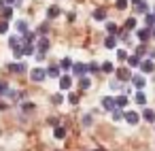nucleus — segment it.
<instances>
[{
    "label": "nucleus",
    "mask_w": 155,
    "mask_h": 151,
    "mask_svg": "<svg viewBox=\"0 0 155 151\" xmlns=\"http://www.w3.org/2000/svg\"><path fill=\"white\" fill-rule=\"evenodd\" d=\"M9 47L13 49V55H15V58H21V55H24V39L11 36V39H9Z\"/></svg>",
    "instance_id": "nucleus-1"
},
{
    "label": "nucleus",
    "mask_w": 155,
    "mask_h": 151,
    "mask_svg": "<svg viewBox=\"0 0 155 151\" xmlns=\"http://www.w3.org/2000/svg\"><path fill=\"white\" fill-rule=\"evenodd\" d=\"M30 77H32V81L41 83V81L47 79V70H45V68H32V70H30Z\"/></svg>",
    "instance_id": "nucleus-2"
},
{
    "label": "nucleus",
    "mask_w": 155,
    "mask_h": 151,
    "mask_svg": "<svg viewBox=\"0 0 155 151\" xmlns=\"http://www.w3.org/2000/svg\"><path fill=\"white\" fill-rule=\"evenodd\" d=\"M87 72H89L87 64H81V62H79V64H72V75H74V77H79V79H81V77H85Z\"/></svg>",
    "instance_id": "nucleus-3"
},
{
    "label": "nucleus",
    "mask_w": 155,
    "mask_h": 151,
    "mask_svg": "<svg viewBox=\"0 0 155 151\" xmlns=\"http://www.w3.org/2000/svg\"><path fill=\"white\" fill-rule=\"evenodd\" d=\"M136 36H138V41H140V43H147L153 34H151V28H142V30H138V32H136Z\"/></svg>",
    "instance_id": "nucleus-4"
},
{
    "label": "nucleus",
    "mask_w": 155,
    "mask_h": 151,
    "mask_svg": "<svg viewBox=\"0 0 155 151\" xmlns=\"http://www.w3.org/2000/svg\"><path fill=\"white\" fill-rule=\"evenodd\" d=\"M132 77H134V75H132L127 68H117V79H119V81H132Z\"/></svg>",
    "instance_id": "nucleus-5"
},
{
    "label": "nucleus",
    "mask_w": 155,
    "mask_h": 151,
    "mask_svg": "<svg viewBox=\"0 0 155 151\" xmlns=\"http://www.w3.org/2000/svg\"><path fill=\"white\" fill-rule=\"evenodd\" d=\"M125 121L132 123V126H136V123L140 121V115H138L136 111H125Z\"/></svg>",
    "instance_id": "nucleus-6"
},
{
    "label": "nucleus",
    "mask_w": 155,
    "mask_h": 151,
    "mask_svg": "<svg viewBox=\"0 0 155 151\" xmlns=\"http://www.w3.org/2000/svg\"><path fill=\"white\" fill-rule=\"evenodd\" d=\"M140 70H142V72H153V70H155L153 60H142V62H140Z\"/></svg>",
    "instance_id": "nucleus-7"
},
{
    "label": "nucleus",
    "mask_w": 155,
    "mask_h": 151,
    "mask_svg": "<svg viewBox=\"0 0 155 151\" xmlns=\"http://www.w3.org/2000/svg\"><path fill=\"white\" fill-rule=\"evenodd\" d=\"M102 106H104L106 111H115V109H117V104H115V98H110V96L102 98Z\"/></svg>",
    "instance_id": "nucleus-8"
},
{
    "label": "nucleus",
    "mask_w": 155,
    "mask_h": 151,
    "mask_svg": "<svg viewBox=\"0 0 155 151\" xmlns=\"http://www.w3.org/2000/svg\"><path fill=\"white\" fill-rule=\"evenodd\" d=\"M104 47H106V49H115V47H117V36H115V34H108V36L104 39Z\"/></svg>",
    "instance_id": "nucleus-9"
},
{
    "label": "nucleus",
    "mask_w": 155,
    "mask_h": 151,
    "mask_svg": "<svg viewBox=\"0 0 155 151\" xmlns=\"http://www.w3.org/2000/svg\"><path fill=\"white\" fill-rule=\"evenodd\" d=\"M36 49H38L36 53H47V49H49V39H45V36H43V39L38 41V45H36Z\"/></svg>",
    "instance_id": "nucleus-10"
},
{
    "label": "nucleus",
    "mask_w": 155,
    "mask_h": 151,
    "mask_svg": "<svg viewBox=\"0 0 155 151\" xmlns=\"http://www.w3.org/2000/svg\"><path fill=\"white\" fill-rule=\"evenodd\" d=\"M132 83H134V87H136V89H142L147 81H144V77H142V75H134V77H132Z\"/></svg>",
    "instance_id": "nucleus-11"
},
{
    "label": "nucleus",
    "mask_w": 155,
    "mask_h": 151,
    "mask_svg": "<svg viewBox=\"0 0 155 151\" xmlns=\"http://www.w3.org/2000/svg\"><path fill=\"white\" fill-rule=\"evenodd\" d=\"M70 85H72V79H70L68 75H62V77H60V87H62V92H64V89H70Z\"/></svg>",
    "instance_id": "nucleus-12"
},
{
    "label": "nucleus",
    "mask_w": 155,
    "mask_h": 151,
    "mask_svg": "<svg viewBox=\"0 0 155 151\" xmlns=\"http://www.w3.org/2000/svg\"><path fill=\"white\" fill-rule=\"evenodd\" d=\"M32 53H36V47H34V43H30V41H24V55H32Z\"/></svg>",
    "instance_id": "nucleus-13"
},
{
    "label": "nucleus",
    "mask_w": 155,
    "mask_h": 151,
    "mask_svg": "<svg viewBox=\"0 0 155 151\" xmlns=\"http://www.w3.org/2000/svg\"><path fill=\"white\" fill-rule=\"evenodd\" d=\"M53 136H55L58 140H62V138L66 136V128H64V126H55V130H53Z\"/></svg>",
    "instance_id": "nucleus-14"
},
{
    "label": "nucleus",
    "mask_w": 155,
    "mask_h": 151,
    "mask_svg": "<svg viewBox=\"0 0 155 151\" xmlns=\"http://www.w3.org/2000/svg\"><path fill=\"white\" fill-rule=\"evenodd\" d=\"M142 119L153 123V121H155V111H151V109H144V111H142Z\"/></svg>",
    "instance_id": "nucleus-15"
},
{
    "label": "nucleus",
    "mask_w": 155,
    "mask_h": 151,
    "mask_svg": "<svg viewBox=\"0 0 155 151\" xmlns=\"http://www.w3.org/2000/svg\"><path fill=\"white\" fill-rule=\"evenodd\" d=\"M94 19H96V22H104V19H106V11H104V9H96V11H94Z\"/></svg>",
    "instance_id": "nucleus-16"
},
{
    "label": "nucleus",
    "mask_w": 155,
    "mask_h": 151,
    "mask_svg": "<svg viewBox=\"0 0 155 151\" xmlns=\"http://www.w3.org/2000/svg\"><path fill=\"white\" fill-rule=\"evenodd\" d=\"M47 77H51V79H60V66H51V68H47Z\"/></svg>",
    "instance_id": "nucleus-17"
},
{
    "label": "nucleus",
    "mask_w": 155,
    "mask_h": 151,
    "mask_svg": "<svg viewBox=\"0 0 155 151\" xmlns=\"http://www.w3.org/2000/svg\"><path fill=\"white\" fill-rule=\"evenodd\" d=\"M127 64H130L132 68L140 66V55H136V53H134V55H130V58H127Z\"/></svg>",
    "instance_id": "nucleus-18"
},
{
    "label": "nucleus",
    "mask_w": 155,
    "mask_h": 151,
    "mask_svg": "<svg viewBox=\"0 0 155 151\" xmlns=\"http://www.w3.org/2000/svg\"><path fill=\"white\" fill-rule=\"evenodd\" d=\"M134 100H136V104H147V96L142 94V89H138V92H136Z\"/></svg>",
    "instance_id": "nucleus-19"
},
{
    "label": "nucleus",
    "mask_w": 155,
    "mask_h": 151,
    "mask_svg": "<svg viewBox=\"0 0 155 151\" xmlns=\"http://www.w3.org/2000/svg\"><path fill=\"white\" fill-rule=\"evenodd\" d=\"M106 32H108V34H115V36H117V34H119V28H117V24L108 22V24H106Z\"/></svg>",
    "instance_id": "nucleus-20"
},
{
    "label": "nucleus",
    "mask_w": 155,
    "mask_h": 151,
    "mask_svg": "<svg viewBox=\"0 0 155 151\" xmlns=\"http://www.w3.org/2000/svg\"><path fill=\"white\" fill-rule=\"evenodd\" d=\"M60 68H62V70H70V68H72V60H70V58H64V60L60 62Z\"/></svg>",
    "instance_id": "nucleus-21"
},
{
    "label": "nucleus",
    "mask_w": 155,
    "mask_h": 151,
    "mask_svg": "<svg viewBox=\"0 0 155 151\" xmlns=\"http://www.w3.org/2000/svg\"><path fill=\"white\" fill-rule=\"evenodd\" d=\"M115 104H117L119 109L127 106V96H117V98H115Z\"/></svg>",
    "instance_id": "nucleus-22"
},
{
    "label": "nucleus",
    "mask_w": 155,
    "mask_h": 151,
    "mask_svg": "<svg viewBox=\"0 0 155 151\" xmlns=\"http://www.w3.org/2000/svg\"><path fill=\"white\" fill-rule=\"evenodd\" d=\"M110 113H113V119H115V121H119V119H125V113H123L119 106H117L115 111H110Z\"/></svg>",
    "instance_id": "nucleus-23"
},
{
    "label": "nucleus",
    "mask_w": 155,
    "mask_h": 151,
    "mask_svg": "<svg viewBox=\"0 0 155 151\" xmlns=\"http://www.w3.org/2000/svg\"><path fill=\"white\" fill-rule=\"evenodd\" d=\"M144 22H147V28H155V13H147Z\"/></svg>",
    "instance_id": "nucleus-24"
},
{
    "label": "nucleus",
    "mask_w": 155,
    "mask_h": 151,
    "mask_svg": "<svg viewBox=\"0 0 155 151\" xmlns=\"http://www.w3.org/2000/svg\"><path fill=\"white\" fill-rule=\"evenodd\" d=\"M0 13H2V17H5V19H11V17H13V7H5Z\"/></svg>",
    "instance_id": "nucleus-25"
},
{
    "label": "nucleus",
    "mask_w": 155,
    "mask_h": 151,
    "mask_svg": "<svg viewBox=\"0 0 155 151\" xmlns=\"http://www.w3.org/2000/svg\"><path fill=\"white\" fill-rule=\"evenodd\" d=\"M58 15H60V7H51V9L47 11V17H49V19H53V17H58Z\"/></svg>",
    "instance_id": "nucleus-26"
},
{
    "label": "nucleus",
    "mask_w": 155,
    "mask_h": 151,
    "mask_svg": "<svg viewBox=\"0 0 155 151\" xmlns=\"http://www.w3.org/2000/svg\"><path fill=\"white\" fill-rule=\"evenodd\" d=\"M89 85H91V81H89L87 77H81V79H79V87H81V89H87Z\"/></svg>",
    "instance_id": "nucleus-27"
},
{
    "label": "nucleus",
    "mask_w": 155,
    "mask_h": 151,
    "mask_svg": "<svg viewBox=\"0 0 155 151\" xmlns=\"http://www.w3.org/2000/svg\"><path fill=\"white\" fill-rule=\"evenodd\" d=\"M127 58H130V55H127V51H123V49H119V51H117V60H119V62H127Z\"/></svg>",
    "instance_id": "nucleus-28"
},
{
    "label": "nucleus",
    "mask_w": 155,
    "mask_h": 151,
    "mask_svg": "<svg viewBox=\"0 0 155 151\" xmlns=\"http://www.w3.org/2000/svg\"><path fill=\"white\" fill-rule=\"evenodd\" d=\"M9 68H11L13 72H24V70H26V66H24V64H19V62H17V64H11Z\"/></svg>",
    "instance_id": "nucleus-29"
},
{
    "label": "nucleus",
    "mask_w": 155,
    "mask_h": 151,
    "mask_svg": "<svg viewBox=\"0 0 155 151\" xmlns=\"http://www.w3.org/2000/svg\"><path fill=\"white\" fill-rule=\"evenodd\" d=\"M87 68H89V72H91V75H96L98 70H102V66H98L96 62H89V64H87Z\"/></svg>",
    "instance_id": "nucleus-30"
},
{
    "label": "nucleus",
    "mask_w": 155,
    "mask_h": 151,
    "mask_svg": "<svg viewBox=\"0 0 155 151\" xmlns=\"http://www.w3.org/2000/svg\"><path fill=\"white\" fill-rule=\"evenodd\" d=\"M17 30H19L21 34H26V32H28V24H26L24 19H21V22H17Z\"/></svg>",
    "instance_id": "nucleus-31"
},
{
    "label": "nucleus",
    "mask_w": 155,
    "mask_h": 151,
    "mask_svg": "<svg viewBox=\"0 0 155 151\" xmlns=\"http://www.w3.org/2000/svg\"><path fill=\"white\" fill-rule=\"evenodd\" d=\"M113 70H115L113 62H104V64H102V72H113Z\"/></svg>",
    "instance_id": "nucleus-32"
},
{
    "label": "nucleus",
    "mask_w": 155,
    "mask_h": 151,
    "mask_svg": "<svg viewBox=\"0 0 155 151\" xmlns=\"http://www.w3.org/2000/svg\"><path fill=\"white\" fill-rule=\"evenodd\" d=\"M7 32H9V22L2 19V22H0V34H7Z\"/></svg>",
    "instance_id": "nucleus-33"
},
{
    "label": "nucleus",
    "mask_w": 155,
    "mask_h": 151,
    "mask_svg": "<svg viewBox=\"0 0 155 151\" xmlns=\"http://www.w3.org/2000/svg\"><path fill=\"white\" fill-rule=\"evenodd\" d=\"M134 28H136V19H134V17H130V19L125 22V30H134Z\"/></svg>",
    "instance_id": "nucleus-34"
},
{
    "label": "nucleus",
    "mask_w": 155,
    "mask_h": 151,
    "mask_svg": "<svg viewBox=\"0 0 155 151\" xmlns=\"http://www.w3.org/2000/svg\"><path fill=\"white\" fill-rule=\"evenodd\" d=\"M68 102L70 104H79V94H68Z\"/></svg>",
    "instance_id": "nucleus-35"
},
{
    "label": "nucleus",
    "mask_w": 155,
    "mask_h": 151,
    "mask_svg": "<svg viewBox=\"0 0 155 151\" xmlns=\"http://www.w3.org/2000/svg\"><path fill=\"white\" fill-rule=\"evenodd\" d=\"M51 100H53V104H62L64 102V96L62 94H55V96H51Z\"/></svg>",
    "instance_id": "nucleus-36"
},
{
    "label": "nucleus",
    "mask_w": 155,
    "mask_h": 151,
    "mask_svg": "<svg viewBox=\"0 0 155 151\" xmlns=\"http://www.w3.org/2000/svg\"><path fill=\"white\" fill-rule=\"evenodd\" d=\"M115 5H117V9H119V11H123V9H127V0H117Z\"/></svg>",
    "instance_id": "nucleus-37"
},
{
    "label": "nucleus",
    "mask_w": 155,
    "mask_h": 151,
    "mask_svg": "<svg viewBox=\"0 0 155 151\" xmlns=\"http://www.w3.org/2000/svg\"><path fill=\"white\" fill-rule=\"evenodd\" d=\"M136 11H138V13H147L149 9H147V5H144V2H140V5H136Z\"/></svg>",
    "instance_id": "nucleus-38"
},
{
    "label": "nucleus",
    "mask_w": 155,
    "mask_h": 151,
    "mask_svg": "<svg viewBox=\"0 0 155 151\" xmlns=\"http://www.w3.org/2000/svg\"><path fill=\"white\" fill-rule=\"evenodd\" d=\"M21 109H24L26 113H28V111H34V104H32V102H24V104H21Z\"/></svg>",
    "instance_id": "nucleus-39"
},
{
    "label": "nucleus",
    "mask_w": 155,
    "mask_h": 151,
    "mask_svg": "<svg viewBox=\"0 0 155 151\" xmlns=\"http://www.w3.org/2000/svg\"><path fill=\"white\" fill-rule=\"evenodd\" d=\"M7 89H9V85H7L5 81H0V96H2V94H7Z\"/></svg>",
    "instance_id": "nucleus-40"
},
{
    "label": "nucleus",
    "mask_w": 155,
    "mask_h": 151,
    "mask_svg": "<svg viewBox=\"0 0 155 151\" xmlns=\"http://www.w3.org/2000/svg\"><path fill=\"white\" fill-rule=\"evenodd\" d=\"M144 53H147V47H144V45H140V47L136 49V55H144Z\"/></svg>",
    "instance_id": "nucleus-41"
},
{
    "label": "nucleus",
    "mask_w": 155,
    "mask_h": 151,
    "mask_svg": "<svg viewBox=\"0 0 155 151\" xmlns=\"http://www.w3.org/2000/svg\"><path fill=\"white\" fill-rule=\"evenodd\" d=\"M47 30H49V28H47V24H43V26H41V28H38V34H45V32H47Z\"/></svg>",
    "instance_id": "nucleus-42"
},
{
    "label": "nucleus",
    "mask_w": 155,
    "mask_h": 151,
    "mask_svg": "<svg viewBox=\"0 0 155 151\" xmlns=\"http://www.w3.org/2000/svg\"><path fill=\"white\" fill-rule=\"evenodd\" d=\"M83 126H91V117H89V115H85V119H83Z\"/></svg>",
    "instance_id": "nucleus-43"
},
{
    "label": "nucleus",
    "mask_w": 155,
    "mask_h": 151,
    "mask_svg": "<svg viewBox=\"0 0 155 151\" xmlns=\"http://www.w3.org/2000/svg\"><path fill=\"white\" fill-rule=\"evenodd\" d=\"M5 2H7V5H15V2H17V0H5Z\"/></svg>",
    "instance_id": "nucleus-44"
},
{
    "label": "nucleus",
    "mask_w": 155,
    "mask_h": 151,
    "mask_svg": "<svg viewBox=\"0 0 155 151\" xmlns=\"http://www.w3.org/2000/svg\"><path fill=\"white\" fill-rule=\"evenodd\" d=\"M5 9V0H0V11H2Z\"/></svg>",
    "instance_id": "nucleus-45"
},
{
    "label": "nucleus",
    "mask_w": 155,
    "mask_h": 151,
    "mask_svg": "<svg viewBox=\"0 0 155 151\" xmlns=\"http://www.w3.org/2000/svg\"><path fill=\"white\" fill-rule=\"evenodd\" d=\"M142 2V0H132V5H140Z\"/></svg>",
    "instance_id": "nucleus-46"
},
{
    "label": "nucleus",
    "mask_w": 155,
    "mask_h": 151,
    "mask_svg": "<svg viewBox=\"0 0 155 151\" xmlns=\"http://www.w3.org/2000/svg\"><path fill=\"white\" fill-rule=\"evenodd\" d=\"M151 60H155V49H153V51H151Z\"/></svg>",
    "instance_id": "nucleus-47"
},
{
    "label": "nucleus",
    "mask_w": 155,
    "mask_h": 151,
    "mask_svg": "<svg viewBox=\"0 0 155 151\" xmlns=\"http://www.w3.org/2000/svg\"><path fill=\"white\" fill-rule=\"evenodd\" d=\"M96 151H102V149H96Z\"/></svg>",
    "instance_id": "nucleus-48"
}]
</instances>
